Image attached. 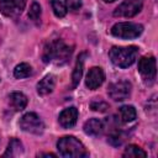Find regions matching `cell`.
Segmentation results:
<instances>
[{"label": "cell", "instance_id": "obj_1", "mask_svg": "<svg viewBox=\"0 0 158 158\" xmlns=\"http://www.w3.org/2000/svg\"><path fill=\"white\" fill-rule=\"evenodd\" d=\"M72 53H73V47H69L62 40H54L46 44L42 58L44 63L54 62L56 64L62 65L69 60Z\"/></svg>", "mask_w": 158, "mask_h": 158}, {"label": "cell", "instance_id": "obj_2", "mask_svg": "<svg viewBox=\"0 0 158 158\" xmlns=\"http://www.w3.org/2000/svg\"><path fill=\"white\" fill-rule=\"evenodd\" d=\"M57 149L65 158H83L88 156L84 144L74 136H64L57 142Z\"/></svg>", "mask_w": 158, "mask_h": 158}, {"label": "cell", "instance_id": "obj_3", "mask_svg": "<svg viewBox=\"0 0 158 158\" xmlns=\"http://www.w3.org/2000/svg\"><path fill=\"white\" fill-rule=\"evenodd\" d=\"M138 48L136 46H128V47H112L109 52V57L111 62L120 67V68H127L132 65L137 58Z\"/></svg>", "mask_w": 158, "mask_h": 158}, {"label": "cell", "instance_id": "obj_4", "mask_svg": "<svg viewBox=\"0 0 158 158\" xmlns=\"http://www.w3.org/2000/svg\"><path fill=\"white\" fill-rule=\"evenodd\" d=\"M142 32H143V26L135 22H118V23H115L111 28V33L115 37L123 38V40L136 38L141 36Z\"/></svg>", "mask_w": 158, "mask_h": 158}, {"label": "cell", "instance_id": "obj_5", "mask_svg": "<svg viewBox=\"0 0 158 158\" xmlns=\"http://www.w3.org/2000/svg\"><path fill=\"white\" fill-rule=\"evenodd\" d=\"M19 125H20V127L25 132L33 133V135H41L44 131V123H43V121L35 112H27V114H25L21 117Z\"/></svg>", "mask_w": 158, "mask_h": 158}, {"label": "cell", "instance_id": "obj_6", "mask_svg": "<svg viewBox=\"0 0 158 158\" xmlns=\"http://www.w3.org/2000/svg\"><path fill=\"white\" fill-rule=\"evenodd\" d=\"M131 89H132V85L130 81L118 80V81H115V83L109 85L107 94L115 101H123L125 99H127L130 96Z\"/></svg>", "mask_w": 158, "mask_h": 158}, {"label": "cell", "instance_id": "obj_7", "mask_svg": "<svg viewBox=\"0 0 158 158\" xmlns=\"http://www.w3.org/2000/svg\"><path fill=\"white\" fill-rule=\"evenodd\" d=\"M142 6L143 0H123L114 11V15L117 17H132L142 10Z\"/></svg>", "mask_w": 158, "mask_h": 158}, {"label": "cell", "instance_id": "obj_8", "mask_svg": "<svg viewBox=\"0 0 158 158\" xmlns=\"http://www.w3.org/2000/svg\"><path fill=\"white\" fill-rule=\"evenodd\" d=\"M26 6V0H0V12L7 17L21 15Z\"/></svg>", "mask_w": 158, "mask_h": 158}, {"label": "cell", "instance_id": "obj_9", "mask_svg": "<svg viewBox=\"0 0 158 158\" xmlns=\"http://www.w3.org/2000/svg\"><path fill=\"white\" fill-rule=\"evenodd\" d=\"M105 80V74H104V70L100 68V67H93L88 74H86V79H85V85L94 90V89H98Z\"/></svg>", "mask_w": 158, "mask_h": 158}, {"label": "cell", "instance_id": "obj_10", "mask_svg": "<svg viewBox=\"0 0 158 158\" xmlns=\"http://www.w3.org/2000/svg\"><path fill=\"white\" fill-rule=\"evenodd\" d=\"M138 72L148 79H154L156 77V58L154 57H142L138 60Z\"/></svg>", "mask_w": 158, "mask_h": 158}, {"label": "cell", "instance_id": "obj_11", "mask_svg": "<svg viewBox=\"0 0 158 158\" xmlns=\"http://www.w3.org/2000/svg\"><path fill=\"white\" fill-rule=\"evenodd\" d=\"M78 110L77 107L72 106V107H67L64 109L60 114H59V117H58V121L60 123L62 127L64 128H70L73 127L75 123H77V120H78Z\"/></svg>", "mask_w": 158, "mask_h": 158}, {"label": "cell", "instance_id": "obj_12", "mask_svg": "<svg viewBox=\"0 0 158 158\" xmlns=\"http://www.w3.org/2000/svg\"><path fill=\"white\" fill-rule=\"evenodd\" d=\"M9 105L14 111H21L27 105V98L20 91H14L9 95Z\"/></svg>", "mask_w": 158, "mask_h": 158}, {"label": "cell", "instance_id": "obj_13", "mask_svg": "<svg viewBox=\"0 0 158 158\" xmlns=\"http://www.w3.org/2000/svg\"><path fill=\"white\" fill-rule=\"evenodd\" d=\"M56 85V78L52 74H48L43 77L38 83H37V93L40 95H47L51 94L54 89Z\"/></svg>", "mask_w": 158, "mask_h": 158}, {"label": "cell", "instance_id": "obj_14", "mask_svg": "<svg viewBox=\"0 0 158 158\" xmlns=\"http://www.w3.org/2000/svg\"><path fill=\"white\" fill-rule=\"evenodd\" d=\"M84 132L89 136H99L102 133L105 126L104 122L99 118H90L84 123Z\"/></svg>", "mask_w": 158, "mask_h": 158}, {"label": "cell", "instance_id": "obj_15", "mask_svg": "<svg viewBox=\"0 0 158 158\" xmlns=\"http://www.w3.org/2000/svg\"><path fill=\"white\" fill-rule=\"evenodd\" d=\"M85 56H86L85 53H81L77 59V63H75V67H74V70H73V74H72V88H77L79 81H80V79H81Z\"/></svg>", "mask_w": 158, "mask_h": 158}, {"label": "cell", "instance_id": "obj_16", "mask_svg": "<svg viewBox=\"0 0 158 158\" xmlns=\"http://www.w3.org/2000/svg\"><path fill=\"white\" fill-rule=\"evenodd\" d=\"M118 115H120V118H121L122 122H131L136 118L137 112H136V109L132 105H123V106L120 107Z\"/></svg>", "mask_w": 158, "mask_h": 158}, {"label": "cell", "instance_id": "obj_17", "mask_svg": "<svg viewBox=\"0 0 158 158\" xmlns=\"http://www.w3.org/2000/svg\"><path fill=\"white\" fill-rule=\"evenodd\" d=\"M52 10L57 17H64L68 11V0H51Z\"/></svg>", "mask_w": 158, "mask_h": 158}, {"label": "cell", "instance_id": "obj_18", "mask_svg": "<svg viewBox=\"0 0 158 158\" xmlns=\"http://www.w3.org/2000/svg\"><path fill=\"white\" fill-rule=\"evenodd\" d=\"M22 152H23V149H22V143H21L19 139L12 138V139L9 142V146H7L6 152L4 153V157H7V156L15 157V156L21 154Z\"/></svg>", "mask_w": 158, "mask_h": 158}, {"label": "cell", "instance_id": "obj_19", "mask_svg": "<svg viewBox=\"0 0 158 158\" xmlns=\"http://www.w3.org/2000/svg\"><path fill=\"white\" fill-rule=\"evenodd\" d=\"M32 74V68L28 63H20L15 67L14 69V75L15 78L17 79H23V78H27Z\"/></svg>", "mask_w": 158, "mask_h": 158}, {"label": "cell", "instance_id": "obj_20", "mask_svg": "<svg viewBox=\"0 0 158 158\" xmlns=\"http://www.w3.org/2000/svg\"><path fill=\"white\" fill-rule=\"evenodd\" d=\"M123 157H131V158H138V157H147V152H144L141 147L136 146V144H130L126 147L123 154Z\"/></svg>", "mask_w": 158, "mask_h": 158}, {"label": "cell", "instance_id": "obj_21", "mask_svg": "<svg viewBox=\"0 0 158 158\" xmlns=\"http://www.w3.org/2000/svg\"><path fill=\"white\" fill-rule=\"evenodd\" d=\"M28 17L35 21V22H38V20L41 19V6L38 2L33 1L31 7H30V11H28Z\"/></svg>", "mask_w": 158, "mask_h": 158}, {"label": "cell", "instance_id": "obj_22", "mask_svg": "<svg viewBox=\"0 0 158 158\" xmlns=\"http://www.w3.org/2000/svg\"><path fill=\"white\" fill-rule=\"evenodd\" d=\"M112 146H120L123 141L122 138V133L120 130H114L110 135H109V139H107Z\"/></svg>", "mask_w": 158, "mask_h": 158}, {"label": "cell", "instance_id": "obj_23", "mask_svg": "<svg viewBox=\"0 0 158 158\" xmlns=\"http://www.w3.org/2000/svg\"><path fill=\"white\" fill-rule=\"evenodd\" d=\"M90 107H91V110H94V111H99V112H105L107 109H109V105L105 102V101H101V100H95V101H93L91 104H90Z\"/></svg>", "mask_w": 158, "mask_h": 158}, {"label": "cell", "instance_id": "obj_24", "mask_svg": "<svg viewBox=\"0 0 158 158\" xmlns=\"http://www.w3.org/2000/svg\"><path fill=\"white\" fill-rule=\"evenodd\" d=\"M69 6H70V9L73 11H77L81 6V0H70L69 1Z\"/></svg>", "mask_w": 158, "mask_h": 158}, {"label": "cell", "instance_id": "obj_25", "mask_svg": "<svg viewBox=\"0 0 158 158\" xmlns=\"http://www.w3.org/2000/svg\"><path fill=\"white\" fill-rule=\"evenodd\" d=\"M41 156H43V157H56V154H53V153H44V154H41Z\"/></svg>", "mask_w": 158, "mask_h": 158}, {"label": "cell", "instance_id": "obj_26", "mask_svg": "<svg viewBox=\"0 0 158 158\" xmlns=\"http://www.w3.org/2000/svg\"><path fill=\"white\" fill-rule=\"evenodd\" d=\"M105 2H114V1H116V0H104Z\"/></svg>", "mask_w": 158, "mask_h": 158}]
</instances>
